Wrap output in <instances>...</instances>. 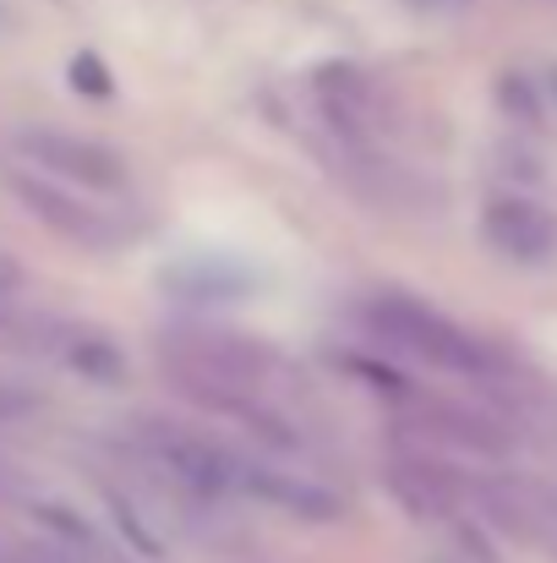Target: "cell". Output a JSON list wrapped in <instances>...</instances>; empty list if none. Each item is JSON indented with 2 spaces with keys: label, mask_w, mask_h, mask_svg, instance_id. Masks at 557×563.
Here are the masks:
<instances>
[{
  "label": "cell",
  "mask_w": 557,
  "mask_h": 563,
  "mask_svg": "<svg viewBox=\"0 0 557 563\" xmlns=\"http://www.w3.org/2000/svg\"><path fill=\"white\" fill-rule=\"evenodd\" d=\"M154 356L176 394L230 421H246L257 405H268V388L285 367L268 340L235 329H165L154 340Z\"/></svg>",
  "instance_id": "cell-1"
},
{
  "label": "cell",
  "mask_w": 557,
  "mask_h": 563,
  "mask_svg": "<svg viewBox=\"0 0 557 563\" xmlns=\"http://www.w3.org/2000/svg\"><path fill=\"white\" fill-rule=\"evenodd\" d=\"M361 323L377 345L432 367V373H448V377H470V383H487L498 377V351L487 340H476L470 329H459L448 312L415 301L410 290H371L361 301Z\"/></svg>",
  "instance_id": "cell-2"
},
{
  "label": "cell",
  "mask_w": 557,
  "mask_h": 563,
  "mask_svg": "<svg viewBox=\"0 0 557 563\" xmlns=\"http://www.w3.org/2000/svg\"><path fill=\"white\" fill-rule=\"evenodd\" d=\"M132 449L197 504H213V498H230L235 493V449H224L219 438L170 421V416H137L132 421Z\"/></svg>",
  "instance_id": "cell-3"
},
{
  "label": "cell",
  "mask_w": 557,
  "mask_h": 563,
  "mask_svg": "<svg viewBox=\"0 0 557 563\" xmlns=\"http://www.w3.org/2000/svg\"><path fill=\"white\" fill-rule=\"evenodd\" d=\"M11 154L16 165L60 181V187H77V191H115L132 187V165L121 148L99 143V137H77V132H55V126H22L11 132Z\"/></svg>",
  "instance_id": "cell-4"
},
{
  "label": "cell",
  "mask_w": 557,
  "mask_h": 563,
  "mask_svg": "<svg viewBox=\"0 0 557 563\" xmlns=\"http://www.w3.org/2000/svg\"><path fill=\"white\" fill-rule=\"evenodd\" d=\"M5 191H11L44 230H55L60 241H71V246H82V252H110V246H121V235H126V224H121L110 208L88 202L77 187H60V181H49V176H38V170H27V165H5Z\"/></svg>",
  "instance_id": "cell-5"
},
{
  "label": "cell",
  "mask_w": 557,
  "mask_h": 563,
  "mask_svg": "<svg viewBox=\"0 0 557 563\" xmlns=\"http://www.w3.org/2000/svg\"><path fill=\"white\" fill-rule=\"evenodd\" d=\"M470 498L487 509V520L498 531H509L514 542L557 559V487L553 482H536V476H481L470 487Z\"/></svg>",
  "instance_id": "cell-6"
},
{
  "label": "cell",
  "mask_w": 557,
  "mask_h": 563,
  "mask_svg": "<svg viewBox=\"0 0 557 563\" xmlns=\"http://www.w3.org/2000/svg\"><path fill=\"white\" fill-rule=\"evenodd\" d=\"M235 493H246V498H257L279 515L312 520V526H334L345 515V498L328 493L323 482H312L307 471H285V465L246 460V454H235Z\"/></svg>",
  "instance_id": "cell-7"
},
{
  "label": "cell",
  "mask_w": 557,
  "mask_h": 563,
  "mask_svg": "<svg viewBox=\"0 0 557 563\" xmlns=\"http://www.w3.org/2000/svg\"><path fill=\"white\" fill-rule=\"evenodd\" d=\"M481 235L509 263H547L557 252V213L542 208L536 197L503 191V197H492L481 208Z\"/></svg>",
  "instance_id": "cell-8"
},
{
  "label": "cell",
  "mask_w": 557,
  "mask_h": 563,
  "mask_svg": "<svg viewBox=\"0 0 557 563\" xmlns=\"http://www.w3.org/2000/svg\"><path fill=\"white\" fill-rule=\"evenodd\" d=\"M318 104L334 121V132H345L350 143H367L382 126V88L356 66H323L318 71Z\"/></svg>",
  "instance_id": "cell-9"
},
{
  "label": "cell",
  "mask_w": 557,
  "mask_h": 563,
  "mask_svg": "<svg viewBox=\"0 0 557 563\" xmlns=\"http://www.w3.org/2000/svg\"><path fill=\"white\" fill-rule=\"evenodd\" d=\"M388 487L415 520H448L459 509V498H465L459 476L448 465L426 460V454H393L388 460Z\"/></svg>",
  "instance_id": "cell-10"
},
{
  "label": "cell",
  "mask_w": 557,
  "mask_h": 563,
  "mask_svg": "<svg viewBox=\"0 0 557 563\" xmlns=\"http://www.w3.org/2000/svg\"><path fill=\"white\" fill-rule=\"evenodd\" d=\"M410 405L421 416V432H432L454 449H470V454H487V460L514 449V432L503 421L481 416V410H465V405H448V399H415V394H410Z\"/></svg>",
  "instance_id": "cell-11"
},
{
  "label": "cell",
  "mask_w": 557,
  "mask_h": 563,
  "mask_svg": "<svg viewBox=\"0 0 557 563\" xmlns=\"http://www.w3.org/2000/svg\"><path fill=\"white\" fill-rule=\"evenodd\" d=\"M38 345L33 351H49L55 362H66L71 373H82L88 383H121L126 373V356L115 351V340H104L99 329H77V323H38L33 329Z\"/></svg>",
  "instance_id": "cell-12"
},
{
  "label": "cell",
  "mask_w": 557,
  "mask_h": 563,
  "mask_svg": "<svg viewBox=\"0 0 557 563\" xmlns=\"http://www.w3.org/2000/svg\"><path fill=\"white\" fill-rule=\"evenodd\" d=\"M71 88H77V93H88V99H110V93H115V82H110V66H104L93 49L71 55Z\"/></svg>",
  "instance_id": "cell-13"
},
{
  "label": "cell",
  "mask_w": 557,
  "mask_h": 563,
  "mask_svg": "<svg viewBox=\"0 0 557 563\" xmlns=\"http://www.w3.org/2000/svg\"><path fill=\"white\" fill-rule=\"evenodd\" d=\"M16 290H22V263L0 246V301H5V296H16Z\"/></svg>",
  "instance_id": "cell-14"
}]
</instances>
